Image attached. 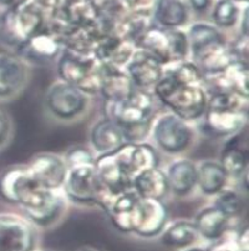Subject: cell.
<instances>
[{"mask_svg":"<svg viewBox=\"0 0 249 251\" xmlns=\"http://www.w3.org/2000/svg\"><path fill=\"white\" fill-rule=\"evenodd\" d=\"M229 180L222 165L217 161L205 160L197 165V186L207 196H216L226 189Z\"/></svg>","mask_w":249,"mask_h":251,"instance_id":"cell-26","label":"cell"},{"mask_svg":"<svg viewBox=\"0 0 249 251\" xmlns=\"http://www.w3.org/2000/svg\"><path fill=\"white\" fill-rule=\"evenodd\" d=\"M186 251H209V250H204V249H200V248H193V249H188Z\"/></svg>","mask_w":249,"mask_h":251,"instance_id":"cell-39","label":"cell"},{"mask_svg":"<svg viewBox=\"0 0 249 251\" xmlns=\"http://www.w3.org/2000/svg\"><path fill=\"white\" fill-rule=\"evenodd\" d=\"M95 170L102 185L113 195L131 189V177L127 175L113 151L95 157Z\"/></svg>","mask_w":249,"mask_h":251,"instance_id":"cell-17","label":"cell"},{"mask_svg":"<svg viewBox=\"0 0 249 251\" xmlns=\"http://www.w3.org/2000/svg\"><path fill=\"white\" fill-rule=\"evenodd\" d=\"M113 152L131 180L142 171L158 166V155L156 149L145 141L125 143Z\"/></svg>","mask_w":249,"mask_h":251,"instance_id":"cell-14","label":"cell"},{"mask_svg":"<svg viewBox=\"0 0 249 251\" xmlns=\"http://www.w3.org/2000/svg\"><path fill=\"white\" fill-rule=\"evenodd\" d=\"M154 95L186 122H198L205 113L208 94L203 85H186L175 81L163 70V75L154 86Z\"/></svg>","mask_w":249,"mask_h":251,"instance_id":"cell-3","label":"cell"},{"mask_svg":"<svg viewBox=\"0 0 249 251\" xmlns=\"http://www.w3.org/2000/svg\"><path fill=\"white\" fill-rule=\"evenodd\" d=\"M41 6L44 4L22 3L11 10L6 19V31L14 42L23 44L35 34L45 29V13Z\"/></svg>","mask_w":249,"mask_h":251,"instance_id":"cell-9","label":"cell"},{"mask_svg":"<svg viewBox=\"0 0 249 251\" xmlns=\"http://www.w3.org/2000/svg\"><path fill=\"white\" fill-rule=\"evenodd\" d=\"M64 195L79 205H97L106 211L113 199L96 174L95 164L68 169L63 186Z\"/></svg>","mask_w":249,"mask_h":251,"instance_id":"cell-4","label":"cell"},{"mask_svg":"<svg viewBox=\"0 0 249 251\" xmlns=\"http://www.w3.org/2000/svg\"><path fill=\"white\" fill-rule=\"evenodd\" d=\"M90 98L76 86L59 80L52 84L46 94V106L54 118L71 122L85 115Z\"/></svg>","mask_w":249,"mask_h":251,"instance_id":"cell-8","label":"cell"},{"mask_svg":"<svg viewBox=\"0 0 249 251\" xmlns=\"http://www.w3.org/2000/svg\"><path fill=\"white\" fill-rule=\"evenodd\" d=\"M63 49L60 39L49 30V28H45L20 44L19 56L26 63H46L58 58Z\"/></svg>","mask_w":249,"mask_h":251,"instance_id":"cell-16","label":"cell"},{"mask_svg":"<svg viewBox=\"0 0 249 251\" xmlns=\"http://www.w3.org/2000/svg\"><path fill=\"white\" fill-rule=\"evenodd\" d=\"M68 169L77 168V166L84 165H93L95 164V156L92 152L86 148L75 147L68 150L64 156Z\"/></svg>","mask_w":249,"mask_h":251,"instance_id":"cell-33","label":"cell"},{"mask_svg":"<svg viewBox=\"0 0 249 251\" xmlns=\"http://www.w3.org/2000/svg\"><path fill=\"white\" fill-rule=\"evenodd\" d=\"M131 189L142 199L162 200L170 193L166 173L158 166L137 174L132 179Z\"/></svg>","mask_w":249,"mask_h":251,"instance_id":"cell-24","label":"cell"},{"mask_svg":"<svg viewBox=\"0 0 249 251\" xmlns=\"http://www.w3.org/2000/svg\"><path fill=\"white\" fill-rule=\"evenodd\" d=\"M29 67L19 55L0 54V98H13L26 86Z\"/></svg>","mask_w":249,"mask_h":251,"instance_id":"cell-15","label":"cell"},{"mask_svg":"<svg viewBox=\"0 0 249 251\" xmlns=\"http://www.w3.org/2000/svg\"><path fill=\"white\" fill-rule=\"evenodd\" d=\"M151 134L157 147L171 155L186 151L195 136L191 124L171 111L154 119Z\"/></svg>","mask_w":249,"mask_h":251,"instance_id":"cell-7","label":"cell"},{"mask_svg":"<svg viewBox=\"0 0 249 251\" xmlns=\"http://www.w3.org/2000/svg\"><path fill=\"white\" fill-rule=\"evenodd\" d=\"M90 143L93 150L100 155L115 151L126 143V140L123 138L120 126L113 119L105 116L91 127Z\"/></svg>","mask_w":249,"mask_h":251,"instance_id":"cell-23","label":"cell"},{"mask_svg":"<svg viewBox=\"0 0 249 251\" xmlns=\"http://www.w3.org/2000/svg\"><path fill=\"white\" fill-rule=\"evenodd\" d=\"M167 220L168 210L162 200L140 198L137 202L134 232L146 239L158 236L166 227Z\"/></svg>","mask_w":249,"mask_h":251,"instance_id":"cell-12","label":"cell"},{"mask_svg":"<svg viewBox=\"0 0 249 251\" xmlns=\"http://www.w3.org/2000/svg\"><path fill=\"white\" fill-rule=\"evenodd\" d=\"M127 75L135 88L148 90L154 89L163 75L164 65L148 52L136 48L130 60L125 65Z\"/></svg>","mask_w":249,"mask_h":251,"instance_id":"cell-13","label":"cell"},{"mask_svg":"<svg viewBox=\"0 0 249 251\" xmlns=\"http://www.w3.org/2000/svg\"><path fill=\"white\" fill-rule=\"evenodd\" d=\"M135 89L125 68L111 64H101L100 67L99 93L106 102H117L123 100Z\"/></svg>","mask_w":249,"mask_h":251,"instance_id":"cell-18","label":"cell"},{"mask_svg":"<svg viewBox=\"0 0 249 251\" xmlns=\"http://www.w3.org/2000/svg\"><path fill=\"white\" fill-rule=\"evenodd\" d=\"M36 232L33 224L13 214L0 215V251H34Z\"/></svg>","mask_w":249,"mask_h":251,"instance_id":"cell-10","label":"cell"},{"mask_svg":"<svg viewBox=\"0 0 249 251\" xmlns=\"http://www.w3.org/2000/svg\"><path fill=\"white\" fill-rule=\"evenodd\" d=\"M230 221L232 219L212 205L201 210L193 224L200 237L208 241H219L229 231Z\"/></svg>","mask_w":249,"mask_h":251,"instance_id":"cell-22","label":"cell"},{"mask_svg":"<svg viewBox=\"0 0 249 251\" xmlns=\"http://www.w3.org/2000/svg\"><path fill=\"white\" fill-rule=\"evenodd\" d=\"M155 19L163 29H178L188 19L187 8L182 0H157Z\"/></svg>","mask_w":249,"mask_h":251,"instance_id":"cell-29","label":"cell"},{"mask_svg":"<svg viewBox=\"0 0 249 251\" xmlns=\"http://www.w3.org/2000/svg\"><path fill=\"white\" fill-rule=\"evenodd\" d=\"M18 0H0V4H4V5H11V4H15Z\"/></svg>","mask_w":249,"mask_h":251,"instance_id":"cell-37","label":"cell"},{"mask_svg":"<svg viewBox=\"0 0 249 251\" xmlns=\"http://www.w3.org/2000/svg\"><path fill=\"white\" fill-rule=\"evenodd\" d=\"M212 19L217 28H232L239 19V9L232 0H219L212 11Z\"/></svg>","mask_w":249,"mask_h":251,"instance_id":"cell-31","label":"cell"},{"mask_svg":"<svg viewBox=\"0 0 249 251\" xmlns=\"http://www.w3.org/2000/svg\"><path fill=\"white\" fill-rule=\"evenodd\" d=\"M0 194L6 201L22 207L25 219L38 226H50L65 211V196L61 190L43 188L26 166H15L4 173Z\"/></svg>","mask_w":249,"mask_h":251,"instance_id":"cell-1","label":"cell"},{"mask_svg":"<svg viewBox=\"0 0 249 251\" xmlns=\"http://www.w3.org/2000/svg\"><path fill=\"white\" fill-rule=\"evenodd\" d=\"M138 199L140 196L132 189L113 196L106 213L116 229L122 232H134Z\"/></svg>","mask_w":249,"mask_h":251,"instance_id":"cell-20","label":"cell"},{"mask_svg":"<svg viewBox=\"0 0 249 251\" xmlns=\"http://www.w3.org/2000/svg\"><path fill=\"white\" fill-rule=\"evenodd\" d=\"M249 9L246 8L243 11V15H242L241 20V33L243 38H248L249 35Z\"/></svg>","mask_w":249,"mask_h":251,"instance_id":"cell-35","label":"cell"},{"mask_svg":"<svg viewBox=\"0 0 249 251\" xmlns=\"http://www.w3.org/2000/svg\"><path fill=\"white\" fill-rule=\"evenodd\" d=\"M189 3L196 11H204L211 5V0H189Z\"/></svg>","mask_w":249,"mask_h":251,"instance_id":"cell-36","label":"cell"},{"mask_svg":"<svg viewBox=\"0 0 249 251\" xmlns=\"http://www.w3.org/2000/svg\"><path fill=\"white\" fill-rule=\"evenodd\" d=\"M200 235L192 221H176L161 232L162 244L173 249H187L195 245Z\"/></svg>","mask_w":249,"mask_h":251,"instance_id":"cell-28","label":"cell"},{"mask_svg":"<svg viewBox=\"0 0 249 251\" xmlns=\"http://www.w3.org/2000/svg\"><path fill=\"white\" fill-rule=\"evenodd\" d=\"M106 116L113 119L120 129L152 125L155 119L154 94L135 88L121 101L106 102Z\"/></svg>","mask_w":249,"mask_h":251,"instance_id":"cell-6","label":"cell"},{"mask_svg":"<svg viewBox=\"0 0 249 251\" xmlns=\"http://www.w3.org/2000/svg\"><path fill=\"white\" fill-rule=\"evenodd\" d=\"M10 134V122L6 114L0 110V147L6 143Z\"/></svg>","mask_w":249,"mask_h":251,"instance_id":"cell-34","label":"cell"},{"mask_svg":"<svg viewBox=\"0 0 249 251\" xmlns=\"http://www.w3.org/2000/svg\"><path fill=\"white\" fill-rule=\"evenodd\" d=\"M36 182L49 190H61L68 175L64 157L51 152L38 154L26 166Z\"/></svg>","mask_w":249,"mask_h":251,"instance_id":"cell-11","label":"cell"},{"mask_svg":"<svg viewBox=\"0 0 249 251\" xmlns=\"http://www.w3.org/2000/svg\"><path fill=\"white\" fill-rule=\"evenodd\" d=\"M232 1H248V0H232Z\"/></svg>","mask_w":249,"mask_h":251,"instance_id":"cell-40","label":"cell"},{"mask_svg":"<svg viewBox=\"0 0 249 251\" xmlns=\"http://www.w3.org/2000/svg\"><path fill=\"white\" fill-rule=\"evenodd\" d=\"M229 138L221 152L219 164L229 179H242L248 173V151L241 143L239 133Z\"/></svg>","mask_w":249,"mask_h":251,"instance_id":"cell-25","label":"cell"},{"mask_svg":"<svg viewBox=\"0 0 249 251\" xmlns=\"http://www.w3.org/2000/svg\"><path fill=\"white\" fill-rule=\"evenodd\" d=\"M136 48L148 52L162 65L171 64L170 44H168L166 29L159 26H150L136 42Z\"/></svg>","mask_w":249,"mask_h":251,"instance_id":"cell-27","label":"cell"},{"mask_svg":"<svg viewBox=\"0 0 249 251\" xmlns=\"http://www.w3.org/2000/svg\"><path fill=\"white\" fill-rule=\"evenodd\" d=\"M170 44L171 63L187 60L189 56V42L187 33L180 29H166Z\"/></svg>","mask_w":249,"mask_h":251,"instance_id":"cell-32","label":"cell"},{"mask_svg":"<svg viewBox=\"0 0 249 251\" xmlns=\"http://www.w3.org/2000/svg\"><path fill=\"white\" fill-rule=\"evenodd\" d=\"M213 206L219 209L223 214L228 218L233 219L238 216L243 211L244 202L242 199L241 194L237 193L236 190L232 189H223L221 193L216 195V199L213 201Z\"/></svg>","mask_w":249,"mask_h":251,"instance_id":"cell-30","label":"cell"},{"mask_svg":"<svg viewBox=\"0 0 249 251\" xmlns=\"http://www.w3.org/2000/svg\"><path fill=\"white\" fill-rule=\"evenodd\" d=\"M46 251H49V250H46Z\"/></svg>","mask_w":249,"mask_h":251,"instance_id":"cell-41","label":"cell"},{"mask_svg":"<svg viewBox=\"0 0 249 251\" xmlns=\"http://www.w3.org/2000/svg\"><path fill=\"white\" fill-rule=\"evenodd\" d=\"M164 173L170 191L176 196L183 198L197 188V165L189 159H176Z\"/></svg>","mask_w":249,"mask_h":251,"instance_id":"cell-21","label":"cell"},{"mask_svg":"<svg viewBox=\"0 0 249 251\" xmlns=\"http://www.w3.org/2000/svg\"><path fill=\"white\" fill-rule=\"evenodd\" d=\"M136 50V45L129 39H123L115 34L101 36L96 42L93 55L101 64H111L125 68L127 61Z\"/></svg>","mask_w":249,"mask_h":251,"instance_id":"cell-19","label":"cell"},{"mask_svg":"<svg viewBox=\"0 0 249 251\" xmlns=\"http://www.w3.org/2000/svg\"><path fill=\"white\" fill-rule=\"evenodd\" d=\"M81 251H102L97 248H93V246H88V248H84Z\"/></svg>","mask_w":249,"mask_h":251,"instance_id":"cell-38","label":"cell"},{"mask_svg":"<svg viewBox=\"0 0 249 251\" xmlns=\"http://www.w3.org/2000/svg\"><path fill=\"white\" fill-rule=\"evenodd\" d=\"M202 118L203 133L212 138H226L241 133L247 122L248 98L233 91H212Z\"/></svg>","mask_w":249,"mask_h":251,"instance_id":"cell-2","label":"cell"},{"mask_svg":"<svg viewBox=\"0 0 249 251\" xmlns=\"http://www.w3.org/2000/svg\"><path fill=\"white\" fill-rule=\"evenodd\" d=\"M100 63L95 55H85L63 49L58 60V74L60 80L76 86L86 94L99 93Z\"/></svg>","mask_w":249,"mask_h":251,"instance_id":"cell-5","label":"cell"}]
</instances>
